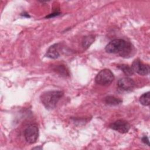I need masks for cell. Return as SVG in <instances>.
Instances as JSON below:
<instances>
[{
	"mask_svg": "<svg viewBox=\"0 0 150 150\" xmlns=\"http://www.w3.org/2000/svg\"><path fill=\"white\" fill-rule=\"evenodd\" d=\"M114 79L112 72L108 69H104L98 72L95 78V81L97 84L102 86H107L111 84Z\"/></svg>",
	"mask_w": 150,
	"mask_h": 150,
	"instance_id": "cell-3",
	"label": "cell"
},
{
	"mask_svg": "<svg viewBox=\"0 0 150 150\" xmlns=\"http://www.w3.org/2000/svg\"><path fill=\"white\" fill-rule=\"evenodd\" d=\"M110 127L121 134H125L128 132L131 128L130 124L123 120H118L110 125Z\"/></svg>",
	"mask_w": 150,
	"mask_h": 150,
	"instance_id": "cell-6",
	"label": "cell"
},
{
	"mask_svg": "<svg viewBox=\"0 0 150 150\" xmlns=\"http://www.w3.org/2000/svg\"><path fill=\"white\" fill-rule=\"evenodd\" d=\"M108 53L119 54L122 57L129 56L132 51V46L129 42L122 39H115L109 42L105 47Z\"/></svg>",
	"mask_w": 150,
	"mask_h": 150,
	"instance_id": "cell-1",
	"label": "cell"
},
{
	"mask_svg": "<svg viewBox=\"0 0 150 150\" xmlns=\"http://www.w3.org/2000/svg\"><path fill=\"white\" fill-rule=\"evenodd\" d=\"M117 67L127 76H132L134 73L131 67L128 64H121L118 65Z\"/></svg>",
	"mask_w": 150,
	"mask_h": 150,
	"instance_id": "cell-11",
	"label": "cell"
},
{
	"mask_svg": "<svg viewBox=\"0 0 150 150\" xmlns=\"http://www.w3.org/2000/svg\"><path fill=\"white\" fill-rule=\"evenodd\" d=\"M63 96V92L59 90L47 91L41 94L40 98L45 107L47 110L54 109Z\"/></svg>",
	"mask_w": 150,
	"mask_h": 150,
	"instance_id": "cell-2",
	"label": "cell"
},
{
	"mask_svg": "<svg viewBox=\"0 0 150 150\" xmlns=\"http://www.w3.org/2000/svg\"><path fill=\"white\" fill-rule=\"evenodd\" d=\"M104 101L107 104L110 105H114V106L120 105L122 102V100L121 99L112 96H107L105 98Z\"/></svg>",
	"mask_w": 150,
	"mask_h": 150,
	"instance_id": "cell-9",
	"label": "cell"
},
{
	"mask_svg": "<svg viewBox=\"0 0 150 150\" xmlns=\"http://www.w3.org/2000/svg\"><path fill=\"white\" fill-rule=\"evenodd\" d=\"M149 91H148L145 93H144L139 97V101L140 103L144 106H148L150 104V98H149Z\"/></svg>",
	"mask_w": 150,
	"mask_h": 150,
	"instance_id": "cell-13",
	"label": "cell"
},
{
	"mask_svg": "<svg viewBox=\"0 0 150 150\" xmlns=\"http://www.w3.org/2000/svg\"><path fill=\"white\" fill-rule=\"evenodd\" d=\"M58 45H59L58 43H55L50 46L47 49L45 56L49 58L53 59H56L58 58L60 56V54L57 50Z\"/></svg>",
	"mask_w": 150,
	"mask_h": 150,
	"instance_id": "cell-8",
	"label": "cell"
},
{
	"mask_svg": "<svg viewBox=\"0 0 150 150\" xmlns=\"http://www.w3.org/2000/svg\"><path fill=\"white\" fill-rule=\"evenodd\" d=\"M131 68L134 73H137L141 76L148 75L149 73V66L144 64L139 59H135L131 65Z\"/></svg>",
	"mask_w": 150,
	"mask_h": 150,
	"instance_id": "cell-5",
	"label": "cell"
},
{
	"mask_svg": "<svg viewBox=\"0 0 150 150\" xmlns=\"http://www.w3.org/2000/svg\"><path fill=\"white\" fill-rule=\"evenodd\" d=\"M24 137L26 141L29 144H34L39 137V128L36 125H28L24 130Z\"/></svg>",
	"mask_w": 150,
	"mask_h": 150,
	"instance_id": "cell-4",
	"label": "cell"
},
{
	"mask_svg": "<svg viewBox=\"0 0 150 150\" xmlns=\"http://www.w3.org/2000/svg\"><path fill=\"white\" fill-rule=\"evenodd\" d=\"M142 142H144V144H146L148 146H149V138L147 136H144L142 139H141Z\"/></svg>",
	"mask_w": 150,
	"mask_h": 150,
	"instance_id": "cell-14",
	"label": "cell"
},
{
	"mask_svg": "<svg viewBox=\"0 0 150 150\" xmlns=\"http://www.w3.org/2000/svg\"><path fill=\"white\" fill-rule=\"evenodd\" d=\"M54 71L59 73V74L63 76H69V70L66 69V67H65L64 65H58L56 66L54 68Z\"/></svg>",
	"mask_w": 150,
	"mask_h": 150,
	"instance_id": "cell-12",
	"label": "cell"
},
{
	"mask_svg": "<svg viewBox=\"0 0 150 150\" xmlns=\"http://www.w3.org/2000/svg\"><path fill=\"white\" fill-rule=\"evenodd\" d=\"M21 15H22V16H26V17H28V18H29V17H30V16L29 15V14L27 13H24L23 14H22Z\"/></svg>",
	"mask_w": 150,
	"mask_h": 150,
	"instance_id": "cell-16",
	"label": "cell"
},
{
	"mask_svg": "<svg viewBox=\"0 0 150 150\" xmlns=\"http://www.w3.org/2000/svg\"><path fill=\"white\" fill-rule=\"evenodd\" d=\"M117 86L122 90L129 91L135 87V82L131 78L126 77L119 79L117 82Z\"/></svg>",
	"mask_w": 150,
	"mask_h": 150,
	"instance_id": "cell-7",
	"label": "cell"
},
{
	"mask_svg": "<svg viewBox=\"0 0 150 150\" xmlns=\"http://www.w3.org/2000/svg\"><path fill=\"white\" fill-rule=\"evenodd\" d=\"M33 149H42V147H35Z\"/></svg>",
	"mask_w": 150,
	"mask_h": 150,
	"instance_id": "cell-17",
	"label": "cell"
},
{
	"mask_svg": "<svg viewBox=\"0 0 150 150\" xmlns=\"http://www.w3.org/2000/svg\"><path fill=\"white\" fill-rule=\"evenodd\" d=\"M60 14V12H54V13H50L49 14V15L46 16V18H53V17H54V16H58Z\"/></svg>",
	"mask_w": 150,
	"mask_h": 150,
	"instance_id": "cell-15",
	"label": "cell"
},
{
	"mask_svg": "<svg viewBox=\"0 0 150 150\" xmlns=\"http://www.w3.org/2000/svg\"><path fill=\"white\" fill-rule=\"evenodd\" d=\"M94 40H95V36L93 35L84 36L83 38L82 41H81L82 46L85 49L88 48L90 46V45L94 42Z\"/></svg>",
	"mask_w": 150,
	"mask_h": 150,
	"instance_id": "cell-10",
	"label": "cell"
}]
</instances>
